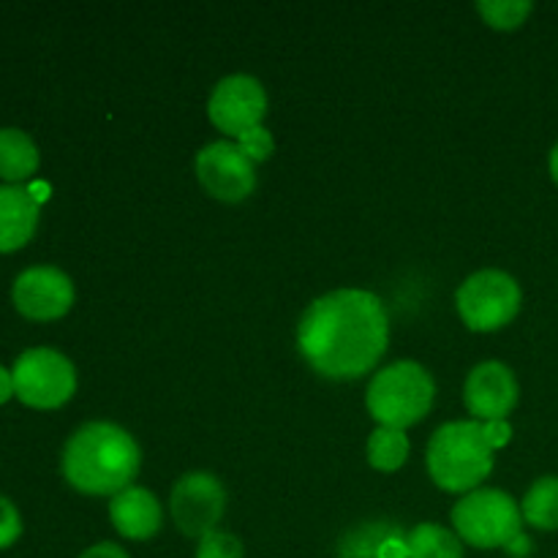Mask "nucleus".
<instances>
[{
  "label": "nucleus",
  "mask_w": 558,
  "mask_h": 558,
  "mask_svg": "<svg viewBox=\"0 0 558 558\" xmlns=\"http://www.w3.org/2000/svg\"><path fill=\"white\" fill-rule=\"evenodd\" d=\"M523 523L539 529V532H556L558 529V477L548 474L539 477L526 490L521 501Z\"/></svg>",
  "instance_id": "dca6fc26"
},
{
  "label": "nucleus",
  "mask_w": 558,
  "mask_h": 558,
  "mask_svg": "<svg viewBox=\"0 0 558 558\" xmlns=\"http://www.w3.org/2000/svg\"><path fill=\"white\" fill-rule=\"evenodd\" d=\"M142 452L134 436L114 423H87L65 441L60 469L65 483L85 496H109L134 485Z\"/></svg>",
  "instance_id": "f03ea898"
},
{
  "label": "nucleus",
  "mask_w": 558,
  "mask_h": 558,
  "mask_svg": "<svg viewBox=\"0 0 558 558\" xmlns=\"http://www.w3.org/2000/svg\"><path fill=\"white\" fill-rule=\"evenodd\" d=\"M518 398H521V387H518L515 374L510 365L499 363V360L474 365L466 387H463V401L477 423L507 420L518 407Z\"/></svg>",
  "instance_id": "f8f14e48"
},
{
  "label": "nucleus",
  "mask_w": 558,
  "mask_h": 558,
  "mask_svg": "<svg viewBox=\"0 0 558 558\" xmlns=\"http://www.w3.org/2000/svg\"><path fill=\"white\" fill-rule=\"evenodd\" d=\"M14 396L31 409H60L76 392V371L58 349L36 347L16 357Z\"/></svg>",
  "instance_id": "0eeeda50"
},
{
  "label": "nucleus",
  "mask_w": 558,
  "mask_h": 558,
  "mask_svg": "<svg viewBox=\"0 0 558 558\" xmlns=\"http://www.w3.org/2000/svg\"><path fill=\"white\" fill-rule=\"evenodd\" d=\"M80 558H131L125 554L120 545L114 543H98V545H90V548L85 550V554H80Z\"/></svg>",
  "instance_id": "b1692460"
},
{
  "label": "nucleus",
  "mask_w": 558,
  "mask_h": 558,
  "mask_svg": "<svg viewBox=\"0 0 558 558\" xmlns=\"http://www.w3.org/2000/svg\"><path fill=\"white\" fill-rule=\"evenodd\" d=\"M390 343L385 303L365 289H336L305 308L298 349L305 363L332 381H352L379 365Z\"/></svg>",
  "instance_id": "f257e3e1"
},
{
  "label": "nucleus",
  "mask_w": 558,
  "mask_h": 558,
  "mask_svg": "<svg viewBox=\"0 0 558 558\" xmlns=\"http://www.w3.org/2000/svg\"><path fill=\"white\" fill-rule=\"evenodd\" d=\"M409 458L407 430L376 428L368 439V463L376 472H398Z\"/></svg>",
  "instance_id": "a211bd4d"
},
{
  "label": "nucleus",
  "mask_w": 558,
  "mask_h": 558,
  "mask_svg": "<svg viewBox=\"0 0 558 558\" xmlns=\"http://www.w3.org/2000/svg\"><path fill=\"white\" fill-rule=\"evenodd\" d=\"M428 474L447 494H472L494 472V450L483 436V423H445L428 441Z\"/></svg>",
  "instance_id": "7ed1b4c3"
},
{
  "label": "nucleus",
  "mask_w": 558,
  "mask_h": 558,
  "mask_svg": "<svg viewBox=\"0 0 558 558\" xmlns=\"http://www.w3.org/2000/svg\"><path fill=\"white\" fill-rule=\"evenodd\" d=\"M196 178L202 189L221 202H243L256 189V163L240 150L238 142H210L196 153Z\"/></svg>",
  "instance_id": "9d476101"
},
{
  "label": "nucleus",
  "mask_w": 558,
  "mask_h": 558,
  "mask_svg": "<svg viewBox=\"0 0 558 558\" xmlns=\"http://www.w3.org/2000/svg\"><path fill=\"white\" fill-rule=\"evenodd\" d=\"M409 558H463V543L452 529L420 523L407 534Z\"/></svg>",
  "instance_id": "f3484780"
},
{
  "label": "nucleus",
  "mask_w": 558,
  "mask_h": 558,
  "mask_svg": "<svg viewBox=\"0 0 558 558\" xmlns=\"http://www.w3.org/2000/svg\"><path fill=\"white\" fill-rule=\"evenodd\" d=\"M483 436L488 441L490 450H501V447L510 445L512 439V425L507 420H490V423H483Z\"/></svg>",
  "instance_id": "5701e85b"
},
{
  "label": "nucleus",
  "mask_w": 558,
  "mask_h": 558,
  "mask_svg": "<svg viewBox=\"0 0 558 558\" xmlns=\"http://www.w3.org/2000/svg\"><path fill=\"white\" fill-rule=\"evenodd\" d=\"M109 521L118 529L120 537L142 543V539H150L161 532L163 510L156 494H150L142 485H129L109 499Z\"/></svg>",
  "instance_id": "ddd939ff"
},
{
  "label": "nucleus",
  "mask_w": 558,
  "mask_h": 558,
  "mask_svg": "<svg viewBox=\"0 0 558 558\" xmlns=\"http://www.w3.org/2000/svg\"><path fill=\"white\" fill-rule=\"evenodd\" d=\"M11 300L25 319L52 322L69 314L74 305V283L58 267H27L25 272L16 276Z\"/></svg>",
  "instance_id": "9b49d317"
},
{
  "label": "nucleus",
  "mask_w": 558,
  "mask_h": 558,
  "mask_svg": "<svg viewBox=\"0 0 558 558\" xmlns=\"http://www.w3.org/2000/svg\"><path fill=\"white\" fill-rule=\"evenodd\" d=\"M9 398H14V374L0 365V403H5Z\"/></svg>",
  "instance_id": "a878e982"
},
{
  "label": "nucleus",
  "mask_w": 558,
  "mask_h": 558,
  "mask_svg": "<svg viewBox=\"0 0 558 558\" xmlns=\"http://www.w3.org/2000/svg\"><path fill=\"white\" fill-rule=\"evenodd\" d=\"M477 11L496 31H515L529 20L534 3H529V0H483V3H477Z\"/></svg>",
  "instance_id": "6ab92c4d"
},
{
  "label": "nucleus",
  "mask_w": 558,
  "mask_h": 558,
  "mask_svg": "<svg viewBox=\"0 0 558 558\" xmlns=\"http://www.w3.org/2000/svg\"><path fill=\"white\" fill-rule=\"evenodd\" d=\"M234 142H238L240 150H243L245 156H248L254 163L267 161V158H270V153H272V147H276V142H272L270 131H267L265 125L248 131V134H243L240 140H234Z\"/></svg>",
  "instance_id": "412c9836"
},
{
  "label": "nucleus",
  "mask_w": 558,
  "mask_h": 558,
  "mask_svg": "<svg viewBox=\"0 0 558 558\" xmlns=\"http://www.w3.org/2000/svg\"><path fill=\"white\" fill-rule=\"evenodd\" d=\"M548 167H550V178H554V183L558 185V142H556V147H554V150H550Z\"/></svg>",
  "instance_id": "bb28decb"
},
{
  "label": "nucleus",
  "mask_w": 558,
  "mask_h": 558,
  "mask_svg": "<svg viewBox=\"0 0 558 558\" xmlns=\"http://www.w3.org/2000/svg\"><path fill=\"white\" fill-rule=\"evenodd\" d=\"M436 401V381L414 360H398L376 371L368 385L365 407L379 428L407 430L423 423Z\"/></svg>",
  "instance_id": "20e7f679"
},
{
  "label": "nucleus",
  "mask_w": 558,
  "mask_h": 558,
  "mask_svg": "<svg viewBox=\"0 0 558 558\" xmlns=\"http://www.w3.org/2000/svg\"><path fill=\"white\" fill-rule=\"evenodd\" d=\"M196 558H243V543L234 534L216 529L199 539Z\"/></svg>",
  "instance_id": "aec40b11"
},
{
  "label": "nucleus",
  "mask_w": 558,
  "mask_h": 558,
  "mask_svg": "<svg viewBox=\"0 0 558 558\" xmlns=\"http://www.w3.org/2000/svg\"><path fill=\"white\" fill-rule=\"evenodd\" d=\"M38 147L25 131L0 129V180L5 185H20L31 180L38 169Z\"/></svg>",
  "instance_id": "2eb2a0df"
},
{
  "label": "nucleus",
  "mask_w": 558,
  "mask_h": 558,
  "mask_svg": "<svg viewBox=\"0 0 558 558\" xmlns=\"http://www.w3.org/2000/svg\"><path fill=\"white\" fill-rule=\"evenodd\" d=\"M22 534V518L14 501L0 496V550L11 548Z\"/></svg>",
  "instance_id": "4be33fe9"
},
{
  "label": "nucleus",
  "mask_w": 558,
  "mask_h": 558,
  "mask_svg": "<svg viewBox=\"0 0 558 558\" xmlns=\"http://www.w3.org/2000/svg\"><path fill=\"white\" fill-rule=\"evenodd\" d=\"M452 523L461 543L474 548H505L523 532L521 505L499 488H477L452 507Z\"/></svg>",
  "instance_id": "39448f33"
},
{
  "label": "nucleus",
  "mask_w": 558,
  "mask_h": 558,
  "mask_svg": "<svg viewBox=\"0 0 558 558\" xmlns=\"http://www.w3.org/2000/svg\"><path fill=\"white\" fill-rule=\"evenodd\" d=\"M267 114V93L259 80L248 74L223 76L210 93L207 118L227 136L240 140L248 131L259 129Z\"/></svg>",
  "instance_id": "1a4fd4ad"
},
{
  "label": "nucleus",
  "mask_w": 558,
  "mask_h": 558,
  "mask_svg": "<svg viewBox=\"0 0 558 558\" xmlns=\"http://www.w3.org/2000/svg\"><path fill=\"white\" fill-rule=\"evenodd\" d=\"M505 550H507V554H510L512 558H526V556H532L534 543H532V537H529L526 532H521V534H518V537H512L510 543L505 545Z\"/></svg>",
  "instance_id": "393cba45"
},
{
  "label": "nucleus",
  "mask_w": 558,
  "mask_h": 558,
  "mask_svg": "<svg viewBox=\"0 0 558 558\" xmlns=\"http://www.w3.org/2000/svg\"><path fill=\"white\" fill-rule=\"evenodd\" d=\"M38 227V202L31 189L0 185V254L27 245Z\"/></svg>",
  "instance_id": "4468645a"
},
{
  "label": "nucleus",
  "mask_w": 558,
  "mask_h": 558,
  "mask_svg": "<svg viewBox=\"0 0 558 558\" xmlns=\"http://www.w3.org/2000/svg\"><path fill=\"white\" fill-rule=\"evenodd\" d=\"M169 512L172 521L185 537L202 539L205 534L216 532L227 512V490L216 474L189 472L174 483L169 496Z\"/></svg>",
  "instance_id": "6e6552de"
},
{
  "label": "nucleus",
  "mask_w": 558,
  "mask_h": 558,
  "mask_svg": "<svg viewBox=\"0 0 558 558\" xmlns=\"http://www.w3.org/2000/svg\"><path fill=\"white\" fill-rule=\"evenodd\" d=\"M521 283L505 270H477L458 287L456 308L474 332H496L521 314Z\"/></svg>",
  "instance_id": "423d86ee"
}]
</instances>
